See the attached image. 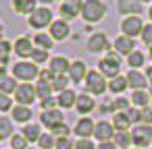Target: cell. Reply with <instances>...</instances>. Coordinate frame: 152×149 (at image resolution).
<instances>
[{
	"label": "cell",
	"instance_id": "7bdbcfd3",
	"mask_svg": "<svg viewBox=\"0 0 152 149\" xmlns=\"http://www.w3.org/2000/svg\"><path fill=\"white\" fill-rule=\"evenodd\" d=\"M127 116H129V120L131 122H142V110H137V108H131V110H127Z\"/></svg>",
	"mask_w": 152,
	"mask_h": 149
},
{
	"label": "cell",
	"instance_id": "ac0fdd59",
	"mask_svg": "<svg viewBox=\"0 0 152 149\" xmlns=\"http://www.w3.org/2000/svg\"><path fill=\"white\" fill-rule=\"evenodd\" d=\"M15 54L21 56V58H27L34 54V48H31V40L29 37H19L15 42Z\"/></svg>",
	"mask_w": 152,
	"mask_h": 149
},
{
	"label": "cell",
	"instance_id": "60d3db41",
	"mask_svg": "<svg viewBox=\"0 0 152 149\" xmlns=\"http://www.w3.org/2000/svg\"><path fill=\"white\" fill-rule=\"evenodd\" d=\"M142 42L152 46V23L150 25H144V31H142Z\"/></svg>",
	"mask_w": 152,
	"mask_h": 149
},
{
	"label": "cell",
	"instance_id": "9f6ffc18",
	"mask_svg": "<svg viewBox=\"0 0 152 149\" xmlns=\"http://www.w3.org/2000/svg\"><path fill=\"white\" fill-rule=\"evenodd\" d=\"M148 52H150V58H152V46H150V50H148Z\"/></svg>",
	"mask_w": 152,
	"mask_h": 149
},
{
	"label": "cell",
	"instance_id": "f5cc1de1",
	"mask_svg": "<svg viewBox=\"0 0 152 149\" xmlns=\"http://www.w3.org/2000/svg\"><path fill=\"white\" fill-rule=\"evenodd\" d=\"M146 79H148V83H152V66H148V71H146Z\"/></svg>",
	"mask_w": 152,
	"mask_h": 149
},
{
	"label": "cell",
	"instance_id": "8992f818",
	"mask_svg": "<svg viewBox=\"0 0 152 149\" xmlns=\"http://www.w3.org/2000/svg\"><path fill=\"white\" fill-rule=\"evenodd\" d=\"M121 31H123V35H127V37L133 40L135 35H142L144 23H142L140 17H125L123 23H121Z\"/></svg>",
	"mask_w": 152,
	"mask_h": 149
},
{
	"label": "cell",
	"instance_id": "c3c4849f",
	"mask_svg": "<svg viewBox=\"0 0 152 149\" xmlns=\"http://www.w3.org/2000/svg\"><path fill=\"white\" fill-rule=\"evenodd\" d=\"M58 104V99H52V97H48V99H44L42 101V108H44V112L46 110H54V106Z\"/></svg>",
	"mask_w": 152,
	"mask_h": 149
},
{
	"label": "cell",
	"instance_id": "f546056e",
	"mask_svg": "<svg viewBox=\"0 0 152 149\" xmlns=\"http://www.w3.org/2000/svg\"><path fill=\"white\" fill-rule=\"evenodd\" d=\"M11 52H13V46H11L7 40H2V42H0V66H4V64L9 62Z\"/></svg>",
	"mask_w": 152,
	"mask_h": 149
},
{
	"label": "cell",
	"instance_id": "836d02e7",
	"mask_svg": "<svg viewBox=\"0 0 152 149\" xmlns=\"http://www.w3.org/2000/svg\"><path fill=\"white\" fill-rule=\"evenodd\" d=\"M38 145H40L42 149H52V147H56V141H54V137H52L50 132H46V135H42V137H40Z\"/></svg>",
	"mask_w": 152,
	"mask_h": 149
},
{
	"label": "cell",
	"instance_id": "8d00e7d4",
	"mask_svg": "<svg viewBox=\"0 0 152 149\" xmlns=\"http://www.w3.org/2000/svg\"><path fill=\"white\" fill-rule=\"evenodd\" d=\"M31 60H34V64H40V62L48 60V50H42V48H34Z\"/></svg>",
	"mask_w": 152,
	"mask_h": 149
},
{
	"label": "cell",
	"instance_id": "e575fe53",
	"mask_svg": "<svg viewBox=\"0 0 152 149\" xmlns=\"http://www.w3.org/2000/svg\"><path fill=\"white\" fill-rule=\"evenodd\" d=\"M50 91H52V85H46V83H38V87H36V95L42 97V101L50 97Z\"/></svg>",
	"mask_w": 152,
	"mask_h": 149
},
{
	"label": "cell",
	"instance_id": "603a6c76",
	"mask_svg": "<svg viewBox=\"0 0 152 149\" xmlns=\"http://www.w3.org/2000/svg\"><path fill=\"white\" fill-rule=\"evenodd\" d=\"M13 9L19 15H27L36 11V0H13Z\"/></svg>",
	"mask_w": 152,
	"mask_h": 149
},
{
	"label": "cell",
	"instance_id": "e0dca14e",
	"mask_svg": "<svg viewBox=\"0 0 152 149\" xmlns=\"http://www.w3.org/2000/svg\"><path fill=\"white\" fill-rule=\"evenodd\" d=\"M42 124L48 126V128H54V126L63 124V114L58 110H46L42 114Z\"/></svg>",
	"mask_w": 152,
	"mask_h": 149
},
{
	"label": "cell",
	"instance_id": "f6af8a7d",
	"mask_svg": "<svg viewBox=\"0 0 152 149\" xmlns=\"http://www.w3.org/2000/svg\"><path fill=\"white\" fill-rule=\"evenodd\" d=\"M50 135H58V137H67V135H69V128H67V124H58V126H54V128H50Z\"/></svg>",
	"mask_w": 152,
	"mask_h": 149
},
{
	"label": "cell",
	"instance_id": "5b68a950",
	"mask_svg": "<svg viewBox=\"0 0 152 149\" xmlns=\"http://www.w3.org/2000/svg\"><path fill=\"white\" fill-rule=\"evenodd\" d=\"M13 75H15V79L31 81V79L40 77V71H38V66L31 64V62H17V64L13 66Z\"/></svg>",
	"mask_w": 152,
	"mask_h": 149
},
{
	"label": "cell",
	"instance_id": "74e56055",
	"mask_svg": "<svg viewBox=\"0 0 152 149\" xmlns=\"http://www.w3.org/2000/svg\"><path fill=\"white\" fill-rule=\"evenodd\" d=\"M11 130H13L11 120H7V118H0V139L9 137V135H11Z\"/></svg>",
	"mask_w": 152,
	"mask_h": 149
},
{
	"label": "cell",
	"instance_id": "bcb514c9",
	"mask_svg": "<svg viewBox=\"0 0 152 149\" xmlns=\"http://www.w3.org/2000/svg\"><path fill=\"white\" fill-rule=\"evenodd\" d=\"M75 149H96V145L90 139H79V143L75 145Z\"/></svg>",
	"mask_w": 152,
	"mask_h": 149
},
{
	"label": "cell",
	"instance_id": "83f0119b",
	"mask_svg": "<svg viewBox=\"0 0 152 149\" xmlns=\"http://www.w3.org/2000/svg\"><path fill=\"white\" fill-rule=\"evenodd\" d=\"M13 118H15V122H27V120L31 118V110L25 108V106H15Z\"/></svg>",
	"mask_w": 152,
	"mask_h": 149
},
{
	"label": "cell",
	"instance_id": "6da1fadb",
	"mask_svg": "<svg viewBox=\"0 0 152 149\" xmlns=\"http://www.w3.org/2000/svg\"><path fill=\"white\" fill-rule=\"evenodd\" d=\"M106 15V6L100 2V0H86L81 6V17L88 23H96Z\"/></svg>",
	"mask_w": 152,
	"mask_h": 149
},
{
	"label": "cell",
	"instance_id": "44dd1931",
	"mask_svg": "<svg viewBox=\"0 0 152 149\" xmlns=\"http://www.w3.org/2000/svg\"><path fill=\"white\" fill-rule=\"evenodd\" d=\"M75 108H77V112H79V114H88V112H92V110H94V97H90L88 93L77 95Z\"/></svg>",
	"mask_w": 152,
	"mask_h": 149
},
{
	"label": "cell",
	"instance_id": "4316f807",
	"mask_svg": "<svg viewBox=\"0 0 152 149\" xmlns=\"http://www.w3.org/2000/svg\"><path fill=\"white\" fill-rule=\"evenodd\" d=\"M115 145H117L119 149H127V147L131 145V132H127V130H117V132H115Z\"/></svg>",
	"mask_w": 152,
	"mask_h": 149
},
{
	"label": "cell",
	"instance_id": "681fc988",
	"mask_svg": "<svg viewBox=\"0 0 152 149\" xmlns=\"http://www.w3.org/2000/svg\"><path fill=\"white\" fill-rule=\"evenodd\" d=\"M142 120H144V124H152V110L150 108L142 110Z\"/></svg>",
	"mask_w": 152,
	"mask_h": 149
},
{
	"label": "cell",
	"instance_id": "d4e9b609",
	"mask_svg": "<svg viewBox=\"0 0 152 149\" xmlns=\"http://www.w3.org/2000/svg\"><path fill=\"white\" fill-rule=\"evenodd\" d=\"M127 87H129V83H127V77H121V75H119V77H115V79L108 83V89H110L113 93H123Z\"/></svg>",
	"mask_w": 152,
	"mask_h": 149
},
{
	"label": "cell",
	"instance_id": "9a60e30c",
	"mask_svg": "<svg viewBox=\"0 0 152 149\" xmlns=\"http://www.w3.org/2000/svg\"><path fill=\"white\" fill-rule=\"evenodd\" d=\"M69 68H71V62L63 56H54L50 60V71L54 73V77H63L65 73H69Z\"/></svg>",
	"mask_w": 152,
	"mask_h": 149
},
{
	"label": "cell",
	"instance_id": "816d5d0a",
	"mask_svg": "<svg viewBox=\"0 0 152 149\" xmlns=\"http://www.w3.org/2000/svg\"><path fill=\"white\" fill-rule=\"evenodd\" d=\"M4 79H7V68H4V66H0V83H2Z\"/></svg>",
	"mask_w": 152,
	"mask_h": 149
},
{
	"label": "cell",
	"instance_id": "7402d4cb",
	"mask_svg": "<svg viewBox=\"0 0 152 149\" xmlns=\"http://www.w3.org/2000/svg\"><path fill=\"white\" fill-rule=\"evenodd\" d=\"M150 93L148 91H144V89H140V91H133L131 93V104L135 106V108H148V104H150Z\"/></svg>",
	"mask_w": 152,
	"mask_h": 149
},
{
	"label": "cell",
	"instance_id": "5bb4252c",
	"mask_svg": "<svg viewBox=\"0 0 152 149\" xmlns=\"http://www.w3.org/2000/svg\"><path fill=\"white\" fill-rule=\"evenodd\" d=\"M94 130H96V124L92 118H81L75 124V132L79 135V139H88L90 135H94Z\"/></svg>",
	"mask_w": 152,
	"mask_h": 149
},
{
	"label": "cell",
	"instance_id": "52a82bcc",
	"mask_svg": "<svg viewBox=\"0 0 152 149\" xmlns=\"http://www.w3.org/2000/svg\"><path fill=\"white\" fill-rule=\"evenodd\" d=\"M29 25L36 27V29L52 25V13H50V9H38V11H34L31 17H29Z\"/></svg>",
	"mask_w": 152,
	"mask_h": 149
},
{
	"label": "cell",
	"instance_id": "680465c9",
	"mask_svg": "<svg viewBox=\"0 0 152 149\" xmlns=\"http://www.w3.org/2000/svg\"><path fill=\"white\" fill-rule=\"evenodd\" d=\"M150 97H152V93H150Z\"/></svg>",
	"mask_w": 152,
	"mask_h": 149
},
{
	"label": "cell",
	"instance_id": "484cf974",
	"mask_svg": "<svg viewBox=\"0 0 152 149\" xmlns=\"http://www.w3.org/2000/svg\"><path fill=\"white\" fill-rule=\"evenodd\" d=\"M75 101H77V95H75L71 89L58 93V106H61V108H71V106H75Z\"/></svg>",
	"mask_w": 152,
	"mask_h": 149
},
{
	"label": "cell",
	"instance_id": "ab89813d",
	"mask_svg": "<svg viewBox=\"0 0 152 149\" xmlns=\"http://www.w3.org/2000/svg\"><path fill=\"white\" fill-rule=\"evenodd\" d=\"M54 73L48 68V71H40V83H46V85H52L54 83Z\"/></svg>",
	"mask_w": 152,
	"mask_h": 149
},
{
	"label": "cell",
	"instance_id": "d6a6232c",
	"mask_svg": "<svg viewBox=\"0 0 152 149\" xmlns=\"http://www.w3.org/2000/svg\"><path fill=\"white\" fill-rule=\"evenodd\" d=\"M36 44H38V48H42V50H50V48H52V37L46 35V33H38V35H36Z\"/></svg>",
	"mask_w": 152,
	"mask_h": 149
},
{
	"label": "cell",
	"instance_id": "277c9868",
	"mask_svg": "<svg viewBox=\"0 0 152 149\" xmlns=\"http://www.w3.org/2000/svg\"><path fill=\"white\" fill-rule=\"evenodd\" d=\"M131 143L135 147H148L152 143V126L150 124H137L131 130Z\"/></svg>",
	"mask_w": 152,
	"mask_h": 149
},
{
	"label": "cell",
	"instance_id": "d590c367",
	"mask_svg": "<svg viewBox=\"0 0 152 149\" xmlns=\"http://www.w3.org/2000/svg\"><path fill=\"white\" fill-rule=\"evenodd\" d=\"M11 147L13 149H27V139L23 135H13L11 137Z\"/></svg>",
	"mask_w": 152,
	"mask_h": 149
},
{
	"label": "cell",
	"instance_id": "6f0895ef",
	"mask_svg": "<svg viewBox=\"0 0 152 149\" xmlns=\"http://www.w3.org/2000/svg\"><path fill=\"white\" fill-rule=\"evenodd\" d=\"M140 2H152V0H140Z\"/></svg>",
	"mask_w": 152,
	"mask_h": 149
},
{
	"label": "cell",
	"instance_id": "11a10c76",
	"mask_svg": "<svg viewBox=\"0 0 152 149\" xmlns=\"http://www.w3.org/2000/svg\"><path fill=\"white\" fill-rule=\"evenodd\" d=\"M42 2H44V4H50V2H52V0H42Z\"/></svg>",
	"mask_w": 152,
	"mask_h": 149
},
{
	"label": "cell",
	"instance_id": "ee69618b",
	"mask_svg": "<svg viewBox=\"0 0 152 149\" xmlns=\"http://www.w3.org/2000/svg\"><path fill=\"white\" fill-rule=\"evenodd\" d=\"M75 145L71 143V139H67V137H61V139H56V149H73Z\"/></svg>",
	"mask_w": 152,
	"mask_h": 149
},
{
	"label": "cell",
	"instance_id": "f1b7e54d",
	"mask_svg": "<svg viewBox=\"0 0 152 149\" xmlns=\"http://www.w3.org/2000/svg\"><path fill=\"white\" fill-rule=\"evenodd\" d=\"M23 137H25L27 141H40V137H42L40 126H38V124H27V126L23 128Z\"/></svg>",
	"mask_w": 152,
	"mask_h": 149
},
{
	"label": "cell",
	"instance_id": "7c38bea8",
	"mask_svg": "<svg viewBox=\"0 0 152 149\" xmlns=\"http://www.w3.org/2000/svg\"><path fill=\"white\" fill-rule=\"evenodd\" d=\"M88 50L90 52H104L108 50V40L104 33H94L90 40H88Z\"/></svg>",
	"mask_w": 152,
	"mask_h": 149
},
{
	"label": "cell",
	"instance_id": "db71d44e",
	"mask_svg": "<svg viewBox=\"0 0 152 149\" xmlns=\"http://www.w3.org/2000/svg\"><path fill=\"white\" fill-rule=\"evenodd\" d=\"M148 17H150V21H152V6H150V11H148Z\"/></svg>",
	"mask_w": 152,
	"mask_h": 149
},
{
	"label": "cell",
	"instance_id": "4fadbf2b",
	"mask_svg": "<svg viewBox=\"0 0 152 149\" xmlns=\"http://www.w3.org/2000/svg\"><path fill=\"white\" fill-rule=\"evenodd\" d=\"M69 77L73 83H81L86 77H88V71H86V62L83 60H75L71 62V68H69Z\"/></svg>",
	"mask_w": 152,
	"mask_h": 149
},
{
	"label": "cell",
	"instance_id": "7a4b0ae2",
	"mask_svg": "<svg viewBox=\"0 0 152 149\" xmlns=\"http://www.w3.org/2000/svg\"><path fill=\"white\" fill-rule=\"evenodd\" d=\"M98 68H100V73H102L104 77H110V79H115V77H119L121 60H119V56H117L115 52H110L106 58H102V60L98 62Z\"/></svg>",
	"mask_w": 152,
	"mask_h": 149
},
{
	"label": "cell",
	"instance_id": "4dcf8cb0",
	"mask_svg": "<svg viewBox=\"0 0 152 149\" xmlns=\"http://www.w3.org/2000/svg\"><path fill=\"white\" fill-rule=\"evenodd\" d=\"M127 64L131 66V71H135V68H140L142 64H144V54L142 52H131L129 56H127Z\"/></svg>",
	"mask_w": 152,
	"mask_h": 149
},
{
	"label": "cell",
	"instance_id": "f907efd6",
	"mask_svg": "<svg viewBox=\"0 0 152 149\" xmlns=\"http://www.w3.org/2000/svg\"><path fill=\"white\" fill-rule=\"evenodd\" d=\"M98 149H119L115 143H110V141H106V143H100L98 145Z\"/></svg>",
	"mask_w": 152,
	"mask_h": 149
},
{
	"label": "cell",
	"instance_id": "cb8c5ba5",
	"mask_svg": "<svg viewBox=\"0 0 152 149\" xmlns=\"http://www.w3.org/2000/svg\"><path fill=\"white\" fill-rule=\"evenodd\" d=\"M113 124L117 130H127L131 126V120L127 116V112H115V118H113Z\"/></svg>",
	"mask_w": 152,
	"mask_h": 149
},
{
	"label": "cell",
	"instance_id": "b9f144b4",
	"mask_svg": "<svg viewBox=\"0 0 152 149\" xmlns=\"http://www.w3.org/2000/svg\"><path fill=\"white\" fill-rule=\"evenodd\" d=\"M11 108H13L11 97H9L7 93H0V110H2V112H7V110H11Z\"/></svg>",
	"mask_w": 152,
	"mask_h": 149
},
{
	"label": "cell",
	"instance_id": "91938a15",
	"mask_svg": "<svg viewBox=\"0 0 152 149\" xmlns=\"http://www.w3.org/2000/svg\"><path fill=\"white\" fill-rule=\"evenodd\" d=\"M63 2H65V0H63Z\"/></svg>",
	"mask_w": 152,
	"mask_h": 149
},
{
	"label": "cell",
	"instance_id": "2e32d148",
	"mask_svg": "<svg viewBox=\"0 0 152 149\" xmlns=\"http://www.w3.org/2000/svg\"><path fill=\"white\" fill-rule=\"evenodd\" d=\"M135 48V42L131 40V37H127V35H121V37H117L115 40V50H117V54H131V52H135L133 50Z\"/></svg>",
	"mask_w": 152,
	"mask_h": 149
},
{
	"label": "cell",
	"instance_id": "3957f363",
	"mask_svg": "<svg viewBox=\"0 0 152 149\" xmlns=\"http://www.w3.org/2000/svg\"><path fill=\"white\" fill-rule=\"evenodd\" d=\"M86 89L94 95H102L106 91V81H104V75L98 73V71H90L88 77H86Z\"/></svg>",
	"mask_w": 152,
	"mask_h": 149
},
{
	"label": "cell",
	"instance_id": "d6986e66",
	"mask_svg": "<svg viewBox=\"0 0 152 149\" xmlns=\"http://www.w3.org/2000/svg\"><path fill=\"white\" fill-rule=\"evenodd\" d=\"M69 35V25L65 21H52L50 25V37L52 40H65Z\"/></svg>",
	"mask_w": 152,
	"mask_h": 149
},
{
	"label": "cell",
	"instance_id": "30bf717a",
	"mask_svg": "<svg viewBox=\"0 0 152 149\" xmlns=\"http://www.w3.org/2000/svg\"><path fill=\"white\" fill-rule=\"evenodd\" d=\"M117 6H119V11L123 15H129V17H137L142 13V2L140 0H119Z\"/></svg>",
	"mask_w": 152,
	"mask_h": 149
},
{
	"label": "cell",
	"instance_id": "ffe728a7",
	"mask_svg": "<svg viewBox=\"0 0 152 149\" xmlns=\"http://www.w3.org/2000/svg\"><path fill=\"white\" fill-rule=\"evenodd\" d=\"M127 83H129L135 91H140V89H144V87L148 85V79H146V75H142V73H137V71H129V73H127Z\"/></svg>",
	"mask_w": 152,
	"mask_h": 149
},
{
	"label": "cell",
	"instance_id": "f35d334b",
	"mask_svg": "<svg viewBox=\"0 0 152 149\" xmlns=\"http://www.w3.org/2000/svg\"><path fill=\"white\" fill-rule=\"evenodd\" d=\"M67 83H69V79L63 75V77H56L54 79V83H52V89H56L58 93H63V91H67Z\"/></svg>",
	"mask_w": 152,
	"mask_h": 149
},
{
	"label": "cell",
	"instance_id": "9c48e42d",
	"mask_svg": "<svg viewBox=\"0 0 152 149\" xmlns=\"http://www.w3.org/2000/svg\"><path fill=\"white\" fill-rule=\"evenodd\" d=\"M94 137L100 141V143H106V141H110L113 137H115V126L110 124V122H98L96 124V130H94Z\"/></svg>",
	"mask_w": 152,
	"mask_h": 149
},
{
	"label": "cell",
	"instance_id": "ba28073f",
	"mask_svg": "<svg viewBox=\"0 0 152 149\" xmlns=\"http://www.w3.org/2000/svg\"><path fill=\"white\" fill-rule=\"evenodd\" d=\"M15 99L19 101V106H31L34 104V99H36V89L31 87V85H19L17 87V91H15Z\"/></svg>",
	"mask_w": 152,
	"mask_h": 149
},
{
	"label": "cell",
	"instance_id": "7dc6e473",
	"mask_svg": "<svg viewBox=\"0 0 152 149\" xmlns=\"http://www.w3.org/2000/svg\"><path fill=\"white\" fill-rule=\"evenodd\" d=\"M127 106H129V101H127V99H123V97H119V99H115V101H113V108H115V110H121V112H123V110H127Z\"/></svg>",
	"mask_w": 152,
	"mask_h": 149
},
{
	"label": "cell",
	"instance_id": "1f68e13d",
	"mask_svg": "<svg viewBox=\"0 0 152 149\" xmlns=\"http://www.w3.org/2000/svg\"><path fill=\"white\" fill-rule=\"evenodd\" d=\"M17 91V81L15 77H7L2 83H0V93H15Z\"/></svg>",
	"mask_w": 152,
	"mask_h": 149
},
{
	"label": "cell",
	"instance_id": "8fae6325",
	"mask_svg": "<svg viewBox=\"0 0 152 149\" xmlns=\"http://www.w3.org/2000/svg\"><path fill=\"white\" fill-rule=\"evenodd\" d=\"M81 6H83L81 0H65L61 4V13H63L65 19H73V17H77L81 13Z\"/></svg>",
	"mask_w": 152,
	"mask_h": 149
}]
</instances>
